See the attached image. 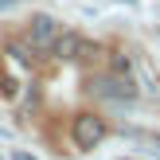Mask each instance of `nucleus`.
Instances as JSON below:
<instances>
[{
	"label": "nucleus",
	"mask_w": 160,
	"mask_h": 160,
	"mask_svg": "<svg viewBox=\"0 0 160 160\" xmlns=\"http://www.w3.org/2000/svg\"><path fill=\"white\" fill-rule=\"evenodd\" d=\"M51 51L59 55V59H78V51H86V43L74 35V31H67V35H59V39H55V47H51Z\"/></svg>",
	"instance_id": "20e7f679"
},
{
	"label": "nucleus",
	"mask_w": 160,
	"mask_h": 160,
	"mask_svg": "<svg viewBox=\"0 0 160 160\" xmlns=\"http://www.w3.org/2000/svg\"><path fill=\"white\" fill-rule=\"evenodd\" d=\"M106 133L109 129H106V121H102L98 113H78L74 125H70V137H74V145L82 148V152L86 148H98L102 141H106Z\"/></svg>",
	"instance_id": "f257e3e1"
},
{
	"label": "nucleus",
	"mask_w": 160,
	"mask_h": 160,
	"mask_svg": "<svg viewBox=\"0 0 160 160\" xmlns=\"http://www.w3.org/2000/svg\"><path fill=\"white\" fill-rule=\"evenodd\" d=\"M156 145H160V137H156Z\"/></svg>",
	"instance_id": "39448f33"
},
{
	"label": "nucleus",
	"mask_w": 160,
	"mask_h": 160,
	"mask_svg": "<svg viewBox=\"0 0 160 160\" xmlns=\"http://www.w3.org/2000/svg\"><path fill=\"white\" fill-rule=\"evenodd\" d=\"M55 39H59V23L51 20V16H35L31 20V47H55Z\"/></svg>",
	"instance_id": "f03ea898"
},
{
	"label": "nucleus",
	"mask_w": 160,
	"mask_h": 160,
	"mask_svg": "<svg viewBox=\"0 0 160 160\" xmlns=\"http://www.w3.org/2000/svg\"><path fill=\"white\" fill-rule=\"evenodd\" d=\"M94 86H98V94H106V98H121V102H129L133 94H137V90L129 86V78H117V74H113V78H98Z\"/></svg>",
	"instance_id": "7ed1b4c3"
}]
</instances>
